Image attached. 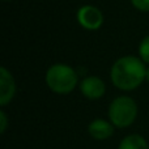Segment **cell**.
Masks as SVG:
<instances>
[{
  "label": "cell",
  "instance_id": "cell-1",
  "mask_svg": "<svg viewBox=\"0 0 149 149\" xmlns=\"http://www.w3.org/2000/svg\"><path fill=\"white\" fill-rule=\"evenodd\" d=\"M145 76V63L132 55L119 58L110 71L111 82L120 90H134L139 88L144 82Z\"/></svg>",
  "mask_w": 149,
  "mask_h": 149
},
{
  "label": "cell",
  "instance_id": "cell-2",
  "mask_svg": "<svg viewBox=\"0 0 149 149\" xmlns=\"http://www.w3.org/2000/svg\"><path fill=\"white\" fill-rule=\"evenodd\" d=\"M46 84L56 94H68L79 84V76L72 67L56 63L47 70Z\"/></svg>",
  "mask_w": 149,
  "mask_h": 149
},
{
  "label": "cell",
  "instance_id": "cell-3",
  "mask_svg": "<svg viewBox=\"0 0 149 149\" xmlns=\"http://www.w3.org/2000/svg\"><path fill=\"white\" fill-rule=\"evenodd\" d=\"M137 118V103L128 95H119L109 106V119L116 128L130 127Z\"/></svg>",
  "mask_w": 149,
  "mask_h": 149
},
{
  "label": "cell",
  "instance_id": "cell-4",
  "mask_svg": "<svg viewBox=\"0 0 149 149\" xmlns=\"http://www.w3.org/2000/svg\"><path fill=\"white\" fill-rule=\"evenodd\" d=\"M77 21L86 30H98L103 25V15L94 5H82L77 10Z\"/></svg>",
  "mask_w": 149,
  "mask_h": 149
},
{
  "label": "cell",
  "instance_id": "cell-5",
  "mask_svg": "<svg viewBox=\"0 0 149 149\" xmlns=\"http://www.w3.org/2000/svg\"><path fill=\"white\" fill-rule=\"evenodd\" d=\"M80 92L88 100H100L106 92V85L97 76H88L80 82Z\"/></svg>",
  "mask_w": 149,
  "mask_h": 149
},
{
  "label": "cell",
  "instance_id": "cell-6",
  "mask_svg": "<svg viewBox=\"0 0 149 149\" xmlns=\"http://www.w3.org/2000/svg\"><path fill=\"white\" fill-rule=\"evenodd\" d=\"M16 94V82L5 67L0 68V105L7 106Z\"/></svg>",
  "mask_w": 149,
  "mask_h": 149
},
{
  "label": "cell",
  "instance_id": "cell-7",
  "mask_svg": "<svg viewBox=\"0 0 149 149\" xmlns=\"http://www.w3.org/2000/svg\"><path fill=\"white\" fill-rule=\"evenodd\" d=\"M114 128H115V126H114L111 122H107V120H105V119L98 118L89 123V126H88V132H89V135L94 140L102 141V140H107L113 136Z\"/></svg>",
  "mask_w": 149,
  "mask_h": 149
},
{
  "label": "cell",
  "instance_id": "cell-8",
  "mask_svg": "<svg viewBox=\"0 0 149 149\" xmlns=\"http://www.w3.org/2000/svg\"><path fill=\"white\" fill-rule=\"evenodd\" d=\"M118 149H149V145L141 135L132 134L122 139V141L118 145Z\"/></svg>",
  "mask_w": 149,
  "mask_h": 149
},
{
  "label": "cell",
  "instance_id": "cell-9",
  "mask_svg": "<svg viewBox=\"0 0 149 149\" xmlns=\"http://www.w3.org/2000/svg\"><path fill=\"white\" fill-rule=\"evenodd\" d=\"M139 54H140V59L144 63L149 64V36H147L145 38H143V41L139 45Z\"/></svg>",
  "mask_w": 149,
  "mask_h": 149
},
{
  "label": "cell",
  "instance_id": "cell-10",
  "mask_svg": "<svg viewBox=\"0 0 149 149\" xmlns=\"http://www.w3.org/2000/svg\"><path fill=\"white\" fill-rule=\"evenodd\" d=\"M132 5L141 12H149V0H131Z\"/></svg>",
  "mask_w": 149,
  "mask_h": 149
},
{
  "label": "cell",
  "instance_id": "cell-11",
  "mask_svg": "<svg viewBox=\"0 0 149 149\" xmlns=\"http://www.w3.org/2000/svg\"><path fill=\"white\" fill-rule=\"evenodd\" d=\"M8 127V118L4 111H0V134H4Z\"/></svg>",
  "mask_w": 149,
  "mask_h": 149
},
{
  "label": "cell",
  "instance_id": "cell-12",
  "mask_svg": "<svg viewBox=\"0 0 149 149\" xmlns=\"http://www.w3.org/2000/svg\"><path fill=\"white\" fill-rule=\"evenodd\" d=\"M145 80L149 82V67L147 68V76H145Z\"/></svg>",
  "mask_w": 149,
  "mask_h": 149
},
{
  "label": "cell",
  "instance_id": "cell-13",
  "mask_svg": "<svg viewBox=\"0 0 149 149\" xmlns=\"http://www.w3.org/2000/svg\"><path fill=\"white\" fill-rule=\"evenodd\" d=\"M3 1H12V0H3Z\"/></svg>",
  "mask_w": 149,
  "mask_h": 149
}]
</instances>
